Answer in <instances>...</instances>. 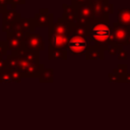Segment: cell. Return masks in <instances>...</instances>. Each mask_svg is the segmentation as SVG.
<instances>
[{"label":"cell","instance_id":"obj_1","mask_svg":"<svg viewBox=\"0 0 130 130\" xmlns=\"http://www.w3.org/2000/svg\"><path fill=\"white\" fill-rule=\"evenodd\" d=\"M87 38H89L90 44L101 49L108 50L111 44L112 27L106 22L87 23Z\"/></svg>","mask_w":130,"mask_h":130},{"label":"cell","instance_id":"obj_2","mask_svg":"<svg viewBox=\"0 0 130 130\" xmlns=\"http://www.w3.org/2000/svg\"><path fill=\"white\" fill-rule=\"evenodd\" d=\"M45 49L44 39L36 32H26L22 39V50L25 51H43Z\"/></svg>","mask_w":130,"mask_h":130},{"label":"cell","instance_id":"obj_3","mask_svg":"<svg viewBox=\"0 0 130 130\" xmlns=\"http://www.w3.org/2000/svg\"><path fill=\"white\" fill-rule=\"evenodd\" d=\"M129 37H130V26H124L117 22L113 23L111 43L124 47L128 45Z\"/></svg>","mask_w":130,"mask_h":130},{"label":"cell","instance_id":"obj_4","mask_svg":"<svg viewBox=\"0 0 130 130\" xmlns=\"http://www.w3.org/2000/svg\"><path fill=\"white\" fill-rule=\"evenodd\" d=\"M88 46H89V43L86 41L85 38H82L79 36H71L68 39L67 51L75 56L82 55V54H85Z\"/></svg>","mask_w":130,"mask_h":130},{"label":"cell","instance_id":"obj_5","mask_svg":"<svg viewBox=\"0 0 130 130\" xmlns=\"http://www.w3.org/2000/svg\"><path fill=\"white\" fill-rule=\"evenodd\" d=\"M21 18V14L16 12L15 10L8 9L4 13H2V30L4 32H9L13 25L18 22Z\"/></svg>","mask_w":130,"mask_h":130},{"label":"cell","instance_id":"obj_6","mask_svg":"<svg viewBox=\"0 0 130 130\" xmlns=\"http://www.w3.org/2000/svg\"><path fill=\"white\" fill-rule=\"evenodd\" d=\"M32 18H34L36 27H48L49 28L54 23L53 21L54 15L53 13L49 12V9L47 8L40 9L39 12H37Z\"/></svg>","mask_w":130,"mask_h":130},{"label":"cell","instance_id":"obj_7","mask_svg":"<svg viewBox=\"0 0 130 130\" xmlns=\"http://www.w3.org/2000/svg\"><path fill=\"white\" fill-rule=\"evenodd\" d=\"M49 34H56V35H63V36H71V24L67 23L62 17H59L56 22L49 27Z\"/></svg>","mask_w":130,"mask_h":130},{"label":"cell","instance_id":"obj_8","mask_svg":"<svg viewBox=\"0 0 130 130\" xmlns=\"http://www.w3.org/2000/svg\"><path fill=\"white\" fill-rule=\"evenodd\" d=\"M49 37V48H56L67 50L68 45V36L63 35H56V34H48Z\"/></svg>","mask_w":130,"mask_h":130},{"label":"cell","instance_id":"obj_9","mask_svg":"<svg viewBox=\"0 0 130 130\" xmlns=\"http://www.w3.org/2000/svg\"><path fill=\"white\" fill-rule=\"evenodd\" d=\"M12 56L14 57H18L20 59L25 60L26 62H28L29 64H37L39 63V59H40V52L37 51H25V50H17V51H13L11 52Z\"/></svg>","mask_w":130,"mask_h":130},{"label":"cell","instance_id":"obj_10","mask_svg":"<svg viewBox=\"0 0 130 130\" xmlns=\"http://www.w3.org/2000/svg\"><path fill=\"white\" fill-rule=\"evenodd\" d=\"M76 14H77L76 23L87 24V23H89L92 15H93V12L89 5H85V6H81V7L77 8Z\"/></svg>","mask_w":130,"mask_h":130},{"label":"cell","instance_id":"obj_11","mask_svg":"<svg viewBox=\"0 0 130 130\" xmlns=\"http://www.w3.org/2000/svg\"><path fill=\"white\" fill-rule=\"evenodd\" d=\"M84 55L86 60H104L105 59V51L91 44H89Z\"/></svg>","mask_w":130,"mask_h":130},{"label":"cell","instance_id":"obj_12","mask_svg":"<svg viewBox=\"0 0 130 130\" xmlns=\"http://www.w3.org/2000/svg\"><path fill=\"white\" fill-rule=\"evenodd\" d=\"M63 8V15L62 18L69 24L75 23L77 19V14H76V9L69 4H62Z\"/></svg>","mask_w":130,"mask_h":130},{"label":"cell","instance_id":"obj_13","mask_svg":"<svg viewBox=\"0 0 130 130\" xmlns=\"http://www.w3.org/2000/svg\"><path fill=\"white\" fill-rule=\"evenodd\" d=\"M45 69V66L44 64H40V63H37V64H31L27 69L26 71L21 74V77H26V78H31V77H38L40 76V74L42 73V71Z\"/></svg>","mask_w":130,"mask_h":130},{"label":"cell","instance_id":"obj_14","mask_svg":"<svg viewBox=\"0 0 130 130\" xmlns=\"http://www.w3.org/2000/svg\"><path fill=\"white\" fill-rule=\"evenodd\" d=\"M48 59L49 60H67V50L49 48Z\"/></svg>","mask_w":130,"mask_h":130},{"label":"cell","instance_id":"obj_15","mask_svg":"<svg viewBox=\"0 0 130 130\" xmlns=\"http://www.w3.org/2000/svg\"><path fill=\"white\" fill-rule=\"evenodd\" d=\"M6 45H7V48H8V51H17V50H20L22 49V40L18 39V38H15V37H12V36H9L6 34Z\"/></svg>","mask_w":130,"mask_h":130},{"label":"cell","instance_id":"obj_16","mask_svg":"<svg viewBox=\"0 0 130 130\" xmlns=\"http://www.w3.org/2000/svg\"><path fill=\"white\" fill-rule=\"evenodd\" d=\"M71 36H79L82 38L87 37V25L80 23H72L71 24ZM70 36V37H71Z\"/></svg>","mask_w":130,"mask_h":130},{"label":"cell","instance_id":"obj_17","mask_svg":"<svg viewBox=\"0 0 130 130\" xmlns=\"http://www.w3.org/2000/svg\"><path fill=\"white\" fill-rule=\"evenodd\" d=\"M117 23L121 25L130 26V9H120L117 14Z\"/></svg>","mask_w":130,"mask_h":130},{"label":"cell","instance_id":"obj_18","mask_svg":"<svg viewBox=\"0 0 130 130\" xmlns=\"http://www.w3.org/2000/svg\"><path fill=\"white\" fill-rule=\"evenodd\" d=\"M19 24L21 26V28L23 29V31L26 32H35L36 29V25H35V21L34 18H23L21 17L19 20Z\"/></svg>","mask_w":130,"mask_h":130},{"label":"cell","instance_id":"obj_19","mask_svg":"<svg viewBox=\"0 0 130 130\" xmlns=\"http://www.w3.org/2000/svg\"><path fill=\"white\" fill-rule=\"evenodd\" d=\"M53 76H54V69L52 68L44 69L39 76V80L40 82H53L54 80Z\"/></svg>","mask_w":130,"mask_h":130},{"label":"cell","instance_id":"obj_20","mask_svg":"<svg viewBox=\"0 0 130 130\" xmlns=\"http://www.w3.org/2000/svg\"><path fill=\"white\" fill-rule=\"evenodd\" d=\"M7 35L22 40V39L24 38V36H25V32H24L23 29L21 28V26H20V24H19V21H18V22H16V23L13 25L12 29H11L9 32H7Z\"/></svg>","mask_w":130,"mask_h":130},{"label":"cell","instance_id":"obj_21","mask_svg":"<svg viewBox=\"0 0 130 130\" xmlns=\"http://www.w3.org/2000/svg\"><path fill=\"white\" fill-rule=\"evenodd\" d=\"M127 70H128V66L126 64H119L116 68L113 69L112 73H114L116 76H118L120 79V82H122L123 77L127 74Z\"/></svg>","mask_w":130,"mask_h":130},{"label":"cell","instance_id":"obj_22","mask_svg":"<svg viewBox=\"0 0 130 130\" xmlns=\"http://www.w3.org/2000/svg\"><path fill=\"white\" fill-rule=\"evenodd\" d=\"M6 63H7V68L9 69H17V65H18V57H14L12 55H8L6 56Z\"/></svg>","mask_w":130,"mask_h":130},{"label":"cell","instance_id":"obj_23","mask_svg":"<svg viewBox=\"0 0 130 130\" xmlns=\"http://www.w3.org/2000/svg\"><path fill=\"white\" fill-rule=\"evenodd\" d=\"M0 79H1V82H12L11 73H10L9 68H6L0 72Z\"/></svg>","mask_w":130,"mask_h":130},{"label":"cell","instance_id":"obj_24","mask_svg":"<svg viewBox=\"0 0 130 130\" xmlns=\"http://www.w3.org/2000/svg\"><path fill=\"white\" fill-rule=\"evenodd\" d=\"M122 50H123V47L122 46L117 45V44H114V43H111L110 46H109V49H108L110 55H113V56H117Z\"/></svg>","mask_w":130,"mask_h":130},{"label":"cell","instance_id":"obj_25","mask_svg":"<svg viewBox=\"0 0 130 130\" xmlns=\"http://www.w3.org/2000/svg\"><path fill=\"white\" fill-rule=\"evenodd\" d=\"M71 5L75 8V9H77V8H79V7H81V6H85V5H89V3H90V0H71Z\"/></svg>","mask_w":130,"mask_h":130},{"label":"cell","instance_id":"obj_26","mask_svg":"<svg viewBox=\"0 0 130 130\" xmlns=\"http://www.w3.org/2000/svg\"><path fill=\"white\" fill-rule=\"evenodd\" d=\"M10 73H11V78H12V82H20L21 80V74L18 70L16 69H10Z\"/></svg>","mask_w":130,"mask_h":130},{"label":"cell","instance_id":"obj_27","mask_svg":"<svg viewBox=\"0 0 130 130\" xmlns=\"http://www.w3.org/2000/svg\"><path fill=\"white\" fill-rule=\"evenodd\" d=\"M7 52H8V48H7L6 42L5 41H1L0 42V55L3 56V57H6L7 56Z\"/></svg>","mask_w":130,"mask_h":130},{"label":"cell","instance_id":"obj_28","mask_svg":"<svg viewBox=\"0 0 130 130\" xmlns=\"http://www.w3.org/2000/svg\"><path fill=\"white\" fill-rule=\"evenodd\" d=\"M103 11H104V13L105 14H112L113 12H114V5L113 4H111L110 2L109 3H107L106 5H104V7H103Z\"/></svg>","mask_w":130,"mask_h":130},{"label":"cell","instance_id":"obj_29","mask_svg":"<svg viewBox=\"0 0 130 130\" xmlns=\"http://www.w3.org/2000/svg\"><path fill=\"white\" fill-rule=\"evenodd\" d=\"M25 4V0H8V5L11 6L10 9L14 10L16 5H23Z\"/></svg>","mask_w":130,"mask_h":130},{"label":"cell","instance_id":"obj_30","mask_svg":"<svg viewBox=\"0 0 130 130\" xmlns=\"http://www.w3.org/2000/svg\"><path fill=\"white\" fill-rule=\"evenodd\" d=\"M8 0H0V9L2 10V13L8 10Z\"/></svg>","mask_w":130,"mask_h":130},{"label":"cell","instance_id":"obj_31","mask_svg":"<svg viewBox=\"0 0 130 130\" xmlns=\"http://www.w3.org/2000/svg\"><path fill=\"white\" fill-rule=\"evenodd\" d=\"M128 56V54H127V52L125 51V50H122L118 55H117V58L119 59V60H127V57Z\"/></svg>","mask_w":130,"mask_h":130},{"label":"cell","instance_id":"obj_32","mask_svg":"<svg viewBox=\"0 0 130 130\" xmlns=\"http://www.w3.org/2000/svg\"><path fill=\"white\" fill-rule=\"evenodd\" d=\"M108 78H109V81L110 82H120V79L118 76H116L114 73H110L108 75Z\"/></svg>","mask_w":130,"mask_h":130},{"label":"cell","instance_id":"obj_33","mask_svg":"<svg viewBox=\"0 0 130 130\" xmlns=\"http://www.w3.org/2000/svg\"><path fill=\"white\" fill-rule=\"evenodd\" d=\"M6 68H7V63H6V59H5V58H3V59H1V60H0V72H1L2 70L6 69Z\"/></svg>","mask_w":130,"mask_h":130},{"label":"cell","instance_id":"obj_34","mask_svg":"<svg viewBox=\"0 0 130 130\" xmlns=\"http://www.w3.org/2000/svg\"><path fill=\"white\" fill-rule=\"evenodd\" d=\"M122 82H127V83H130V73H127L123 79H122Z\"/></svg>","mask_w":130,"mask_h":130},{"label":"cell","instance_id":"obj_35","mask_svg":"<svg viewBox=\"0 0 130 130\" xmlns=\"http://www.w3.org/2000/svg\"><path fill=\"white\" fill-rule=\"evenodd\" d=\"M128 45H130V37H129V40H128Z\"/></svg>","mask_w":130,"mask_h":130},{"label":"cell","instance_id":"obj_36","mask_svg":"<svg viewBox=\"0 0 130 130\" xmlns=\"http://www.w3.org/2000/svg\"><path fill=\"white\" fill-rule=\"evenodd\" d=\"M1 59H3V56H1V55H0V60H1Z\"/></svg>","mask_w":130,"mask_h":130},{"label":"cell","instance_id":"obj_37","mask_svg":"<svg viewBox=\"0 0 130 130\" xmlns=\"http://www.w3.org/2000/svg\"><path fill=\"white\" fill-rule=\"evenodd\" d=\"M0 13H1V14H2V10H1V9H0Z\"/></svg>","mask_w":130,"mask_h":130},{"label":"cell","instance_id":"obj_38","mask_svg":"<svg viewBox=\"0 0 130 130\" xmlns=\"http://www.w3.org/2000/svg\"><path fill=\"white\" fill-rule=\"evenodd\" d=\"M0 82H1V79H0Z\"/></svg>","mask_w":130,"mask_h":130}]
</instances>
